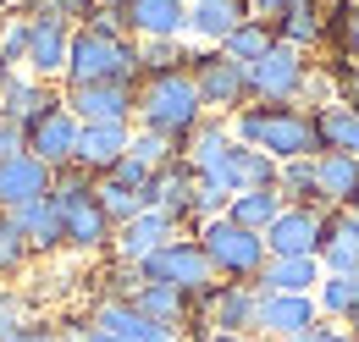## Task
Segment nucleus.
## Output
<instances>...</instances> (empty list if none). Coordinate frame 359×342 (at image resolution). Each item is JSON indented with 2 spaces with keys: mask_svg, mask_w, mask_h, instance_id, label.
Instances as JSON below:
<instances>
[{
  "mask_svg": "<svg viewBox=\"0 0 359 342\" xmlns=\"http://www.w3.org/2000/svg\"><path fill=\"white\" fill-rule=\"evenodd\" d=\"M348 331H354V326H348Z\"/></svg>",
  "mask_w": 359,
  "mask_h": 342,
  "instance_id": "obj_52",
  "label": "nucleus"
},
{
  "mask_svg": "<svg viewBox=\"0 0 359 342\" xmlns=\"http://www.w3.org/2000/svg\"><path fill=\"white\" fill-rule=\"evenodd\" d=\"M128 144H133V128H116V122L83 128V132H78V155H72V166L89 171V177H105V171L128 155Z\"/></svg>",
  "mask_w": 359,
  "mask_h": 342,
  "instance_id": "obj_24",
  "label": "nucleus"
},
{
  "mask_svg": "<svg viewBox=\"0 0 359 342\" xmlns=\"http://www.w3.org/2000/svg\"><path fill=\"white\" fill-rule=\"evenodd\" d=\"M320 271L326 276H359V221L354 210H326L320 226Z\"/></svg>",
  "mask_w": 359,
  "mask_h": 342,
  "instance_id": "obj_21",
  "label": "nucleus"
},
{
  "mask_svg": "<svg viewBox=\"0 0 359 342\" xmlns=\"http://www.w3.org/2000/svg\"><path fill=\"white\" fill-rule=\"evenodd\" d=\"M172 342H194V337H172Z\"/></svg>",
  "mask_w": 359,
  "mask_h": 342,
  "instance_id": "obj_49",
  "label": "nucleus"
},
{
  "mask_svg": "<svg viewBox=\"0 0 359 342\" xmlns=\"http://www.w3.org/2000/svg\"><path fill=\"white\" fill-rule=\"evenodd\" d=\"M28 67V11H17L0 28V72H22Z\"/></svg>",
  "mask_w": 359,
  "mask_h": 342,
  "instance_id": "obj_39",
  "label": "nucleus"
},
{
  "mask_svg": "<svg viewBox=\"0 0 359 342\" xmlns=\"http://www.w3.org/2000/svg\"><path fill=\"white\" fill-rule=\"evenodd\" d=\"M315 205L320 210H354L359 205V160L343 149L315 155Z\"/></svg>",
  "mask_w": 359,
  "mask_h": 342,
  "instance_id": "obj_17",
  "label": "nucleus"
},
{
  "mask_svg": "<svg viewBox=\"0 0 359 342\" xmlns=\"http://www.w3.org/2000/svg\"><path fill=\"white\" fill-rule=\"evenodd\" d=\"M194 238H199V249H205L210 271H216L222 282H249V287H255V276L266 271V259H271L266 254V238L249 232V226H238V221H226V215L199 221Z\"/></svg>",
  "mask_w": 359,
  "mask_h": 342,
  "instance_id": "obj_5",
  "label": "nucleus"
},
{
  "mask_svg": "<svg viewBox=\"0 0 359 342\" xmlns=\"http://www.w3.org/2000/svg\"><path fill=\"white\" fill-rule=\"evenodd\" d=\"M133 309H138V315H149L155 326H166L172 337H182V331L194 326V315H199L188 293H177V287H161V282H144V287L133 293Z\"/></svg>",
  "mask_w": 359,
  "mask_h": 342,
  "instance_id": "obj_25",
  "label": "nucleus"
},
{
  "mask_svg": "<svg viewBox=\"0 0 359 342\" xmlns=\"http://www.w3.org/2000/svg\"><path fill=\"white\" fill-rule=\"evenodd\" d=\"M50 182H55V171L45 160H34L28 149L22 155H11V160H0V210H22V205H34V199H50Z\"/></svg>",
  "mask_w": 359,
  "mask_h": 342,
  "instance_id": "obj_18",
  "label": "nucleus"
},
{
  "mask_svg": "<svg viewBox=\"0 0 359 342\" xmlns=\"http://www.w3.org/2000/svg\"><path fill=\"white\" fill-rule=\"evenodd\" d=\"M11 342H61V326H55V320H39V315H34V320H28V326H22V331H17Z\"/></svg>",
  "mask_w": 359,
  "mask_h": 342,
  "instance_id": "obj_44",
  "label": "nucleus"
},
{
  "mask_svg": "<svg viewBox=\"0 0 359 342\" xmlns=\"http://www.w3.org/2000/svg\"><path fill=\"white\" fill-rule=\"evenodd\" d=\"M61 326V342H116L111 331H100L89 315H67V320H55Z\"/></svg>",
  "mask_w": 359,
  "mask_h": 342,
  "instance_id": "obj_42",
  "label": "nucleus"
},
{
  "mask_svg": "<svg viewBox=\"0 0 359 342\" xmlns=\"http://www.w3.org/2000/svg\"><path fill=\"white\" fill-rule=\"evenodd\" d=\"M78 132H83V122H78L67 105H55V111H45L39 122L22 128V149H28L34 160H45L50 171H67L72 155H78Z\"/></svg>",
  "mask_w": 359,
  "mask_h": 342,
  "instance_id": "obj_11",
  "label": "nucleus"
},
{
  "mask_svg": "<svg viewBox=\"0 0 359 342\" xmlns=\"http://www.w3.org/2000/svg\"><path fill=\"white\" fill-rule=\"evenodd\" d=\"M89 171L67 166L55 171V182H50V205L61 215V232H67V249L72 254H111V238H116V226H111V215L100 210V193H94Z\"/></svg>",
  "mask_w": 359,
  "mask_h": 342,
  "instance_id": "obj_4",
  "label": "nucleus"
},
{
  "mask_svg": "<svg viewBox=\"0 0 359 342\" xmlns=\"http://www.w3.org/2000/svg\"><path fill=\"white\" fill-rule=\"evenodd\" d=\"M348 342H359V326H354V331H348Z\"/></svg>",
  "mask_w": 359,
  "mask_h": 342,
  "instance_id": "obj_48",
  "label": "nucleus"
},
{
  "mask_svg": "<svg viewBox=\"0 0 359 342\" xmlns=\"http://www.w3.org/2000/svg\"><path fill=\"white\" fill-rule=\"evenodd\" d=\"M299 6H315V0H249V11H255V17H266V22L287 17V11H299Z\"/></svg>",
  "mask_w": 359,
  "mask_h": 342,
  "instance_id": "obj_45",
  "label": "nucleus"
},
{
  "mask_svg": "<svg viewBox=\"0 0 359 342\" xmlns=\"http://www.w3.org/2000/svg\"><path fill=\"white\" fill-rule=\"evenodd\" d=\"M315 303H320V320H332V326H359V276H320Z\"/></svg>",
  "mask_w": 359,
  "mask_h": 342,
  "instance_id": "obj_31",
  "label": "nucleus"
},
{
  "mask_svg": "<svg viewBox=\"0 0 359 342\" xmlns=\"http://www.w3.org/2000/svg\"><path fill=\"white\" fill-rule=\"evenodd\" d=\"M226 221H238V226H249V232H260L266 238V226L282 215V193L276 188H249V193H232L226 199Z\"/></svg>",
  "mask_w": 359,
  "mask_h": 342,
  "instance_id": "obj_32",
  "label": "nucleus"
},
{
  "mask_svg": "<svg viewBox=\"0 0 359 342\" xmlns=\"http://www.w3.org/2000/svg\"><path fill=\"white\" fill-rule=\"evenodd\" d=\"M94 193H100V210L111 215V226H122V221H133V215L144 210V193L122 188V182H111V177H100V182H94Z\"/></svg>",
  "mask_w": 359,
  "mask_h": 342,
  "instance_id": "obj_38",
  "label": "nucleus"
},
{
  "mask_svg": "<svg viewBox=\"0 0 359 342\" xmlns=\"http://www.w3.org/2000/svg\"><path fill=\"white\" fill-rule=\"evenodd\" d=\"M271 44H276V34H271V22H266V17H249V22H243V28H238V34H232V39L222 44V50L232 55V61H238V67H255V61L266 55Z\"/></svg>",
  "mask_w": 359,
  "mask_h": 342,
  "instance_id": "obj_34",
  "label": "nucleus"
},
{
  "mask_svg": "<svg viewBox=\"0 0 359 342\" xmlns=\"http://www.w3.org/2000/svg\"><path fill=\"white\" fill-rule=\"evenodd\" d=\"M128 155H133L144 171H161V166H172V160H177V149H172L166 138H155V132H138V128H133V144H128Z\"/></svg>",
  "mask_w": 359,
  "mask_h": 342,
  "instance_id": "obj_41",
  "label": "nucleus"
},
{
  "mask_svg": "<svg viewBox=\"0 0 359 342\" xmlns=\"http://www.w3.org/2000/svg\"><path fill=\"white\" fill-rule=\"evenodd\" d=\"M28 265H34V254H28V238L17 232V221H11V215H0V282L11 287V282L28 271Z\"/></svg>",
  "mask_w": 359,
  "mask_h": 342,
  "instance_id": "obj_35",
  "label": "nucleus"
},
{
  "mask_svg": "<svg viewBox=\"0 0 359 342\" xmlns=\"http://www.w3.org/2000/svg\"><path fill=\"white\" fill-rule=\"evenodd\" d=\"M315 116V138H320V149H343V155H354L359 160V111H348V105H320V111H310Z\"/></svg>",
  "mask_w": 359,
  "mask_h": 342,
  "instance_id": "obj_30",
  "label": "nucleus"
},
{
  "mask_svg": "<svg viewBox=\"0 0 359 342\" xmlns=\"http://www.w3.org/2000/svg\"><path fill=\"white\" fill-rule=\"evenodd\" d=\"M94 6H100V11H122L128 0H94Z\"/></svg>",
  "mask_w": 359,
  "mask_h": 342,
  "instance_id": "obj_47",
  "label": "nucleus"
},
{
  "mask_svg": "<svg viewBox=\"0 0 359 342\" xmlns=\"http://www.w3.org/2000/svg\"><path fill=\"white\" fill-rule=\"evenodd\" d=\"M122 22L138 44L144 39H182L188 34V0H128Z\"/></svg>",
  "mask_w": 359,
  "mask_h": 342,
  "instance_id": "obj_20",
  "label": "nucleus"
},
{
  "mask_svg": "<svg viewBox=\"0 0 359 342\" xmlns=\"http://www.w3.org/2000/svg\"><path fill=\"white\" fill-rule=\"evenodd\" d=\"M249 17V0H188V39H199V50H222Z\"/></svg>",
  "mask_w": 359,
  "mask_h": 342,
  "instance_id": "obj_16",
  "label": "nucleus"
},
{
  "mask_svg": "<svg viewBox=\"0 0 359 342\" xmlns=\"http://www.w3.org/2000/svg\"><path fill=\"white\" fill-rule=\"evenodd\" d=\"M320 259H266V271L255 276L260 293H315L320 287Z\"/></svg>",
  "mask_w": 359,
  "mask_h": 342,
  "instance_id": "obj_29",
  "label": "nucleus"
},
{
  "mask_svg": "<svg viewBox=\"0 0 359 342\" xmlns=\"http://www.w3.org/2000/svg\"><path fill=\"white\" fill-rule=\"evenodd\" d=\"M89 320L100 326V331H111L116 342H172L166 326H155L149 315H138L133 303H122V299H94Z\"/></svg>",
  "mask_w": 359,
  "mask_h": 342,
  "instance_id": "obj_23",
  "label": "nucleus"
},
{
  "mask_svg": "<svg viewBox=\"0 0 359 342\" xmlns=\"http://www.w3.org/2000/svg\"><path fill=\"white\" fill-rule=\"evenodd\" d=\"M232 138L271 155L276 166L282 160H315L320 155V138H315V116L304 105H243L232 116Z\"/></svg>",
  "mask_w": 359,
  "mask_h": 342,
  "instance_id": "obj_3",
  "label": "nucleus"
},
{
  "mask_svg": "<svg viewBox=\"0 0 359 342\" xmlns=\"http://www.w3.org/2000/svg\"><path fill=\"white\" fill-rule=\"evenodd\" d=\"M199 320H205V331L260 337V331H255V320H260V287H249V282H216V287L199 299Z\"/></svg>",
  "mask_w": 359,
  "mask_h": 342,
  "instance_id": "obj_9",
  "label": "nucleus"
},
{
  "mask_svg": "<svg viewBox=\"0 0 359 342\" xmlns=\"http://www.w3.org/2000/svg\"><path fill=\"white\" fill-rule=\"evenodd\" d=\"M22 11H28V17H61V22L83 28L100 6H94V0H22Z\"/></svg>",
  "mask_w": 359,
  "mask_h": 342,
  "instance_id": "obj_40",
  "label": "nucleus"
},
{
  "mask_svg": "<svg viewBox=\"0 0 359 342\" xmlns=\"http://www.w3.org/2000/svg\"><path fill=\"white\" fill-rule=\"evenodd\" d=\"M0 215H6V210H0Z\"/></svg>",
  "mask_w": 359,
  "mask_h": 342,
  "instance_id": "obj_53",
  "label": "nucleus"
},
{
  "mask_svg": "<svg viewBox=\"0 0 359 342\" xmlns=\"http://www.w3.org/2000/svg\"><path fill=\"white\" fill-rule=\"evenodd\" d=\"M232 144H238V138H232V122H226V116H205V122H199V132L188 138L182 160H188V171H194V177H210V182H222ZM222 188H226V182H222Z\"/></svg>",
  "mask_w": 359,
  "mask_h": 342,
  "instance_id": "obj_22",
  "label": "nucleus"
},
{
  "mask_svg": "<svg viewBox=\"0 0 359 342\" xmlns=\"http://www.w3.org/2000/svg\"><path fill=\"white\" fill-rule=\"evenodd\" d=\"M222 182H226V193H249V188H276V160H271V155H260V149H249V144H232Z\"/></svg>",
  "mask_w": 359,
  "mask_h": 342,
  "instance_id": "obj_28",
  "label": "nucleus"
},
{
  "mask_svg": "<svg viewBox=\"0 0 359 342\" xmlns=\"http://www.w3.org/2000/svg\"><path fill=\"white\" fill-rule=\"evenodd\" d=\"M11 221H17V232L28 238V254H34V259H55L61 249H67L61 215H55V205H50V199H34V205L11 210Z\"/></svg>",
  "mask_w": 359,
  "mask_h": 342,
  "instance_id": "obj_26",
  "label": "nucleus"
},
{
  "mask_svg": "<svg viewBox=\"0 0 359 342\" xmlns=\"http://www.w3.org/2000/svg\"><path fill=\"white\" fill-rule=\"evenodd\" d=\"M271 34H276V44H287V50L320 55V50H326V17H320V0H315V6H299V11H287V17H276Z\"/></svg>",
  "mask_w": 359,
  "mask_h": 342,
  "instance_id": "obj_27",
  "label": "nucleus"
},
{
  "mask_svg": "<svg viewBox=\"0 0 359 342\" xmlns=\"http://www.w3.org/2000/svg\"><path fill=\"white\" fill-rule=\"evenodd\" d=\"M61 105V88L55 83H39L34 72H0V111L11 116V122H39L45 111Z\"/></svg>",
  "mask_w": 359,
  "mask_h": 342,
  "instance_id": "obj_19",
  "label": "nucleus"
},
{
  "mask_svg": "<svg viewBox=\"0 0 359 342\" xmlns=\"http://www.w3.org/2000/svg\"><path fill=\"white\" fill-rule=\"evenodd\" d=\"M172 238H182L172 215H161V210H138L133 221H122V226H116V238H111V259L144 265V259L155 254V249H166Z\"/></svg>",
  "mask_w": 359,
  "mask_h": 342,
  "instance_id": "obj_14",
  "label": "nucleus"
},
{
  "mask_svg": "<svg viewBox=\"0 0 359 342\" xmlns=\"http://www.w3.org/2000/svg\"><path fill=\"white\" fill-rule=\"evenodd\" d=\"M354 221H359V205H354Z\"/></svg>",
  "mask_w": 359,
  "mask_h": 342,
  "instance_id": "obj_50",
  "label": "nucleus"
},
{
  "mask_svg": "<svg viewBox=\"0 0 359 342\" xmlns=\"http://www.w3.org/2000/svg\"><path fill=\"white\" fill-rule=\"evenodd\" d=\"M205 342H266V337H238V331H210Z\"/></svg>",
  "mask_w": 359,
  "mask_h": 342,
  "instance_id": "obj_46",
  "label": "nucleus"
},
{
  "mask_svg": "<svg viewBox=\"0 0 359 342\" xmlns=\"http://www.w3.org/2000/svg\"><path fill=\"white\" fill-rule=\"evenodd\" d=\"M61 105H67L83 128H100V122L133 128V116H138V83H72V88H61Z\"/></svg>",
  "mask_w": 359,
  "mask_h": 342,
  "instance_id": "obj_8",
  "label": "nucleus"
},
{
  "mask_svg": "<svg viewBox=\"0 0 359 342\" xmlns=\"http://www.w3.org/2000/svg\"><path fill=\"white\" fill-rule=\"evenodd\" d=\"M276 193H282V205H315V160H282Z\"/></svg>",
  "mask_w": 359,
  "mask_h": 342,
  "instance_id": "obj_36",
  "label": "nucleus"
},
{
  "mask_svg": "<svg viewBox=\"0 0 359 342\" xmlns=\"http://www.w3.org/2000/svg\"><path fill=\"white\" fill-rule=\"evenodd\" d=\"M0 6H11V0H0Z\"/></svg>",
  "mask_w": 359,
  "mask_h": 342,
  "instance_id": "obj_51",
  "label": "nucleus"
},
{
  "mask_svg": "<svg viewBox=\"0 0 359 342\" xmlns=\"http://www.w3.org/2000/svg\"><path fill=\"white\" fill-rule=\"evenodd\" d=\"M149 210L172 215L177 221V232H188L194 238V226H199V215H194V171H188V160H172V166H161L155 177H149Z\"/></svg>",
  "mask_w": 359,
  "mask_h": 342,
  "instance_id": "obj_15",
  "label": "nucleus"
},
{
  "mask_svg": "<svg viewBox=\"0 0 359 342\" xmlns=\"http://www.w3.org/2000/svg\"><path fill=\"white\" fill-rule=\"evenodd\" d=\"M320 226H326L320 205H282V215L266 226V254L271 259H315L320 254Z\"/></svg>",
  "mask_w": 359,
  "mask_h": 342,
  "instance_id": "obj_10",
  "label": "nucleus"
},
{
  "mask_svg": "<svg viewBox=\"0 0 359 342\" xmlns=\"http://www.w3.org/2000/svg\"><path fill=\"white\" fill-rule=\"evenodd\" d=\"M315 326H320L315 293H260V320H255V331H260L266 342L310 337Z\"/></svg>",
  "mask_w": 359,
  "mask_h": 342,
  "instance_id": "obj_12",
  "label": "nucleus"
},
{
  "mask_svg": "<svg viewBox=\"0 0 359 342\" xmlns=\"http://www.w3.org/2000/svg\"><path fill=\"white\" fill-rule=\"evenodd\" d=\"M144 271V282H161V287H177V293H188V299L199 303L222 276L210 271V259H205V249H199V238H172L166 249H155V254L138 265Z\"/></svg>",
  "mask_w": 359,
  "mask_h": 342,
  "instance_id": "obj_7",
  "label": "nucleus"
},
{
  "mask_svg": "<svg viewBox=\"0 0 359 342\" xmlns=\"http://www.w3.org/2000/svg\"><path fill=\"white\" fill-rule=\"evenodd\" d=\"M205 122V105H199V88L188 72H161V78H138V116L133 128L138 132H155L166 138L172 149H188V138L199 132Z\"/></svg>",
  "mask_w": 359,
  "mask_h": 342,
  "instance_id": "obj_2",
  "label": "nucleus"
},
{
  "mask_svg": "<svg viewBox=\"0 0 359 342\" xmlns=\"http://www.w3.org/2000/svg\"><path fill=\"white\" fill-rule=\"evenodd\" d=\"M138 78H144L138 39L128 34L122 11H94L83 28H72L61 88H72V83H138Z\"/></svg>",
  "mask_w": 359,
  "mask_h": 342,
  "instance_id": "obj_1",
  "label": "nucleus"
},
{
  "mask_svg": "<svg viewBox=\"0 0 359 342\" xmlns=\"http://www.w3.org/2000/svg\"><path fill=\"white\" fill-rule=\"evenodd\" d=\"M188 78H194V88H199L205 116H226V122H232V116L249 105V67H238L226 50H199V44H194Z\"/></svg>",
  "mask_w": 359,
  "mask_h": 342,
  "instance_id": "obj_6",
  "label": "nucleus"
},
{
  "mask_svg": "<svg viewBox=\"0 0 359 342\" xmlns=\"http://www.w3.org/2000/svg\"><path fill=\"white\" fill-rule=\"evenodd\" d=\"M326 72H332V83H337V105L359 111V67H326Z\"/></svg>",
  "mask_w": 359,
  "mask_h": 342,
  "instance_id": "obj_43",
  "label": "nucleus"
},
{
  "mask_svg": "<svg viewBox=\"0 0 359 342\" xmlns=\"http://www.w3.org/2000/svg\"><path fill=\"white\" fill-rule=\"evenodd\" d=\"M28 320H34V293H28V287H6V282H0V342H11Z\"/></svg>",
  "mask_w": 359,
  "mask_h": 342,
  "instance_id": "obj_37",
  "label": "nucleus"
},
{
  "mask_svg": "<svg viewBox=\"0 0 359 342\" xmlns=\"http://www.w3.org/2000/svg\"><path fill=\"white\" fill-rule=\"evenodd\" d=\"M188 44L182 39H144L138 44V67H144V78H161V72H188Z\"/></svg>",
  "mask_w": 359,
  "mask_h": 342,
  "instance_id": "obj_33",
  "label": "nucleus"
},
{
  "mask_svg": "<svg viewBox=\"0 0 359 342\" xmlns=\"http://www.w3.org/2000/svg\"><path fill=\"white\" fill-rule=\"evenodd\" d=\"M67 50H72V22L61 17H28V67L39 83L67 78Z\"/></svg>",
  "mask_w": 359,
  "mask_h": 342,
  "instance_id": "obj_13",
  "label": "nucleus"
}]
</instances>
